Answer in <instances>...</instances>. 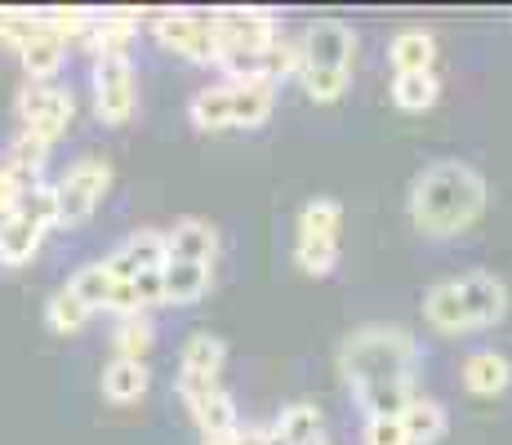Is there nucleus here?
I'll return each instance as SVG.
<instances>
[{
  "instance_id": "nucleus-1",
  "label": "nucleus",
  "mask_w": 512,
  "mask_h": 445,
  "mask_svg": "<svg viewBox=\"0 0 512 445\" xmlns=\"http://www.w3.org/2000/svg\"><path fill=\"white\" fill-rule=\"evenodd\" d=\"M486 210V178L464 161H437L410 183V223L423 236H459Z\"/></svg>"
},
{
  "instance_id": "nucleus-2",
  "label": "nucleus",
  "mask_w": 512,
  "mask_h": 445,
  "mask_svg": "<svg viewBox=\"0 0 512 445\" xmlns=\"http://www.w3.org/2000/svg\"><path fill=\"white\" fill-rule=\"evenodd\" d=\"M419 343L401 325H361L339 343V374L352 388V397L388 383H415Z\"/></svg>"
},
{
  "instance_id": "nucleus-3",
  "label": "nucleus",
  "mask_w": 512,
  "mask_h": 445,
  "mask_svg": "<svg viewBox=\"0 0 512 445\" xmlns=\"http://www.w3.org/2000/svg\"><path fill=\"white\" fill-rule=\"evenodd\" d=\"M49 227H58V192L54 183H32L23 205L9 219H0V263L5 267L32 263V254L41 250Z\"/></svg>"
},
{
  "instance_id": "nucleus-4",
  "label": "nucleus",
  "mask_w": 512,
  "mask_h": 445,
  "mask_svg": "<svg viewBox=\"0 0 512 445\" xmlns=\"http://www.w3.org/2000/svg\"><path fill=\"white\" fill-rule=\"evenodd\" d=\"M156 41L187 63H214L219 67V18L214 9H161L152 18Z\"/></svg>"
},
{
  "instance_id": "nucleus-5",
  "label": "nucleus",
  "mask_w": 512,
  "mask_h": 445,
  "mask_svg": "<svg viewBox=\"0 0 512 445\" xmlns=\"http://www.w3.org/2000/svg\"><path fill=\"white\" fill-rule=\"evenodd\" d=\"M112 161L103 156H81L63 178L54 183L58 192V227H76L103 205V196L112 192Z\"/></svg>"
},
{
  "instance_id": "nucleus-6",
  "label": "nucleus",
  "mask_w": 512,
  "mask_h": 445,
  "mask_svg": "<svg viewBox=\"0 0 512 445\" xmlns=\"http://www.w3.org/2000/svg\"><path fill=\"white\" fill-rule=\"evenodd\" d=\"M139 107V76L130 54H98L94 58V112L103 125H130Z\"/></svg>"
},
{
  "instance_id": "nucleus-7",
  "label": "nucleus",
  "mask_w": 512,
  "mask_h": 445,
  "mask_svg": "<svg viewBox=\"0 0 512 445\" xmlns=\"http://www.w3.org/2000/svg\"><path fill=\"white\" fill-rule=\"evenodd\" d=\"M223 361H228V343L219 339V334H192V339L183 343L179 352V379H174V392H179L183 405L210 397V392H219V374H223Z\"/></svg>"
},
{
  "instance_id": "nucleus-8",
  "label": "nucleus",
  "mask_w": 512,
  "mask_h": 445,
  "mask_svg": "<svg viewBox=\"0 0 512 445\" xmlns=\"http://www.w3.org/2000/svg\"><path fill=\"white\" fill-rule=\"evenodd\" d=\"M14 112H18V130H32L45 143H58L76 116V98L58 85H27V89H18Z\"/></svg>"
},
{
  "instance_id": "nucleus-9",
  "label": "nucleus",
  "mask_w": 512,
  "mask_h": 445,
  "mask_svg": "<svg viewBox=\"0 0 512 445\" xmlns=\"http://www.w3.org/2000/svg\"><path fill=\"white\" fill-rule=\"evenodd\" d=\"M357 63V36L339 18H317L303 32V72H348Z\"/></svg>"
},
{
  "instance_id": "nucleus-10",
  "label": "nucleus",
  "mask_w": 512,
  "mask_h": 445,
  "mask_svg": "<svg viewBox=\"0 0 512 445\" xmlns=\"http://www.w3.org/2000/svg\"><path fill=\"white\" fill-rule=\"evenodd\" d=\"M170 263V250H165V232H152V227H143V232H134L130 241H121L112 254L103 259V267L112 272V281H139L147 272H161V267Z\"/></svg>"
},
{
  "instance_id": "nucleus-11",
  "label": "nucleus",
  "mask_w": 512,
  "mask_h": 445,
  "mask_svg": "<svg viewBox=\"0 0 512 445\" xmlns=\"http://www.w3.org/2000/svg\"><path fill=\"white\" fill-rule=\"evenodd\" d=\"M459 290H464L472 330H490L508 316V285L499 281L495 272H468L459 276Z\"/></svg>"
},
{
  "instance_id": "nucleus-12",
  "label": "nucleus",
  "mask_w": 512,
  "mask_h": 445,
  "mask_svg": "<svg viewBox=\"0 0 512 445\" xmlns=\"http://www.w3.org/2000/svg\"><path fill=\"white\" fill-rule=\"evenodd\" d=\"M98 388H103V401H112V405H139L147 397V388H152L147 361L112 356V361L103 365V379H98Z\"/></svg>"
},
{
  "instance_id": "nucleus-13",
  "label": "nucleus",
  "mask_w": 512,
  "mask_h": 445,
  "mask_svg": "<svg viewBox=\"0 0 512 445\" xmlns=\"http://www.w3.org/2000/svg\"><path fill=\"white\" fill-rule=\"evenodd\" d=\"M165 250H170L174 263H210L214 267V254H219V236L205 219H179L165 232Z\"/></svg>"
},
{
  "instance_id": "nucleus-14",
  "label": "nucleus",
  "mask_w": 512,
  "mask_h": 445,
  "mask_svg": "<svg viewBox=\"0 0 512 445\" xmlns=\"http://www.w3.org/2000/svg\"><path fill=\"white\" fill-rule=\"evenodd\" d=\"M423 316H428L432 330L441 334H468L472 330V316L464 303V290L459 281H437L428 294H423Z\"/></svg>"
},
{
  "instance_id": "nucleus-15",
  "label": "nucleus",
  "mask_w": 512,
  "mask_h": 445,
  "mask_svg": "<svg viewBox=\"0 0 512 445\" xmlns=\"http://www.w3.org/2000/svg\"><path fill=\"white\" fill-rule=\"evenodd\" d=\"M187 121H192V130H201V134H228V130H236L228 81L196 89V94L187 98Z\"/></svg>"
},
{
  "instance_id": "nucleus-16",
  "label": "nucleus",
  "mask_w": 512,
  "mask_h": 445,
  "mask_svg": "<svg viewBox=\"0 0 512 445\" xmlns=\"http://www.w3.org/2000/svg\"><path fill=\"white\" fill-rule=\"evenodd\" d=\"M228 89H232L236 130H259V125H268L272 107H277V81H228Z\"/></svg>"
},
{
  "instance_id": "nucleus-17",
  "label": "nucleus",
  "mask_w": 512,
  "mask_h": 445,
  "mask_svg": "<svg viewBox=\"0 0 512 445\" xmlns=\"http://www.w3.org/2000/svg\"><path fill=\"white\" fill-rule=\"evenodd\" d=\"M464 388L472 392V397H499V392L512 388V361L504 352H472L464 361Z\"/></svg>"
},
{
  "instance_id": "nucleus-18",
  "label": "nucleus",
  "mask_w": 512,
  "mask_h": 445,
  "mask_svg": "<svg viewBox=\"0 0 512 445\" xmlns=\"http://www.w3.org/2000/svg\"><path fill=\"white\" fill-rule=\"evenodd\" d=\"M134 32H139V9H103V14H94L85 41H90L94 58L98 54H125V45L134 41Z\"/></svg>"
},
{
  "instance_id": "nucleus-19",
  "label": "nucleus",
  "mask_w": 512,
  "mask_h": 445,
  "mask_svg": "<svg viewBox=\"0 0 512 445\" xmlns=\"http://www.w3.org/2000/svg\"><path fill=\"white\" fill-rule=\"evenodd\" d=\"M18 63H23V72H27V85H49V76L67 63V41L45 27L36 41H27L18 49Z\"/></svg>"
},
{
  "instance_id": "nucleus-20",
  "label": "nucleus",
  "mask_w": 512,
  "mask_h": 445,
  "mask_svg": "<svg viewBox=\"0 0 512 445\" xmlns=\"http://www.w3.org/2000/svg\"><path fill=\"white\" fill-rule=\"evenodd\" d=\"M388 63L397 67V76L401 72H432V63H437V41H432V32H423V27H401L388 45Z\"/></svg>"
},
{
  "instance_id": "nucleus-21",
  "label": "nucleus",
  "mask_w": 512,
  "mask_h": 445,
  "mask_svg": "<svg viewBox=\"0 0 512 445\" xmlns=\"http://www.w3.org/2000/svg\"><path fill=\"white\" fill-rule=\"evenodd\" d=\"M187 414H192V423L201 428V437H228V432H241V414H236V401H232L228 388L192 401Z\"/></svg>"
},
{
  "instance_id": "nucleus-22",
  "label": "nucleus",
  "mask_w": 512,
  "mask_h": 445,
  "mask_svg": "<svg viewBox=\"0 0 512 445\" xmlns=\"http://www.w3.org/2000/svg\"><path fill=\"white\" fill-rule=\"evenodd\" d=\"M312 437H326V419H321V410L312 401L285 405L277 423H272V445H303Z\"/></svg>"
},
{
  "instance_id": "nucleus-23",
  "label": "nucleus",
  "mask_w": 512,
  "mask_h": 445,
  "mask_svg": "<svg viewBox=\"0 0 512 445\" xmlns=\"http://www.w3.org/2000/svg\"><path fill=\"white\" fill-rule=\"evenodd\" d=\"M165 281V303H174V308H183V303H196L205 290H210L214 281V267L210 263H165L161 272Z\"/></svg>"
},
{
  "instance_id": "nucleus-24",
  "label": "nucleus",
  "mask_w": 512,
  "mask_h": 445,
  "mask_svg": "<svg viewBox=\"0 0 512 445\" xmlns=\"http://www.w3.org/2000/svg\"><path fill=\"white\" fill-rule=\"evenodd\" d=\"M401 423H406L410 445H437L446 437V405L432 401V397H415L410 410L401 414Z\"/></svg>"
},
{
  "instance_id": "nucleus-25",
  "label": "nucleus",
  "mask_w": 512,
  "mask_h": 445,
  "mask_svg": "<svg viewBox=\"0 0 512 445\" xmlns=\"http://www.w3.org/2000/svg\"><path fill=\"white\" fill-rule=\"evenodd\" d=\"M343 227V205L330 201V196H317L299 210V236L294 241H339Z\"/></svg>"
},
{
  "instance_id": "nucleus-26",
  "label": "nucleus",
  "mask_w": 512,
  "mask_h": 445,
  "mask_svg": "<svg viewBox=\"0 0 512 445\" xmlns=\"http://www.w3.org/2000/svg\"><path fill=\"white\" fill-rule=\"evenodd\" d=\"M90 316H94V308L72 290V285H63V290L45 303V325L54 334H81L85 325H90Z\"/></svg>"
},
{
  "instance_id": "nucleus-27",
  "label": "nucleus",
  "mask_w": 512,
  "mask_h": 445,
  "mask_svg": "<svg viewBox=\"0 0 512 445\" xmlns=\"http://www.w3.org/2000/svg\"><path fill=\"white\" fill-rule=\"evenodd\" d=\"M437 98H441L437 72H401V76H392V103H397L401 112H428Z\"/></svg>"
},
{
  "instance_id": "nucleus-28",
  "label": "nucleus",
  "mask_w": 512,
  "mask_h": 445,
  "mask_svg": "<svg viewBox=\"0 0 512 445\" xmlns=\"http://www.w3.org/2000/svg\"><path fill=\"white\" fill-rule=\"evenodd\" d=\"M49 147H54V143H45L41 134H32V130H18V134H14V143L5 147V165H9V170H14V174H23L27 183H32V178L45 170V156H49Z\"/></svg>"
},
{
  "instance_id": "nucleus-29",
  "label": "nucleus",
  "mask_w": 512,
  "mask_h": 445,
  "mask_svg": "<svg viewBox=\"0 0 512 445\" xmlns=\"http://www.w3.org/2000/svg\"><path fill=\"white\" fill-rule=\"evenodd\" d=\"M156 348V330L152 321L143 316H125L116 321V334H112V356H130V361H147V352Z\"/></svg>"
},
{
  "instance_id": "nucleus-30",
  "label": "nucleus",
  "mask_w": 512,
  "mask_h": 445,
  "mask_svg": "<svg viewBox=\"0 0 512 445\" xmlns=\"http://www.w3.org/2000/svg\"><path fill=\"white\" fill-rule=\"evenodd\" d=\"M41 32H45L41 9H0V45L23 49L27 41H36Z\"/></svg>"
},
{
  "instance_id": "nucleus-31",
  "label": "nucleus",
  "mask_w": 512,
  "mask_h": 445,
  "mask_svg": "<svg viewBox=\"0 0 512 445\" xmlns=\"http://www.w3.org/2000/svg\"><path fill=\"white\" fill-rule=\"evenodd\" d=\"M294 263L303 276H330L339 263V241H294Z\"/></svg>"
},
{
  "instance_id": "nucleus-32",
  "label": "nucleus",
  "mask_w": 512,
  "mask_h": 445,
  "mask_svg": "<svg viewBox=\"0 0 512 445\" xmlns=\"http://www.w3.org/2000/svg\"><path fill=\"white\" fill-rule=\"evenodd\" d=\"M67 285H72V290L81 294V299L98 312V308H107V294H112V285H116V281H112V272H107L103 263H90V267H81V272H76Z\"/></svg>"
},
{
  "instance_id": "nucleus-33",
  "label": "nucleus",
  "mask_w": 512,
  "mask_h": 445,
  "mask_svg": "<svg viewBox=\"0 0 512 445\" xmlns=\"http://www.w3.org/2000/svg\"><path fill=\"white\" fill-rule=\"evenodd\" d=\"M32 192V183H27L23 174H14L5 165V156H0V219H9V214L23 205V196Z\"/></svg>"
},
{
  "instance_id": "nucleus-34",
  "label": "nucleus",
  "mask_w": 512,
  "mask_h": 445,
  "mask_svg": "<svg viewBox=\"0 0 512 445\" xmlns=\"http://www.w3.org/2000/svg\"><path fill=\"white\" fill-rule=\"evenodd\" d=\"M103 312H116L121 321H125V316H143L147 303H143L139 285H134V281H116L112 294H107V308H103Z\"/></svg>"
},
{
  "instance_id": "nucleus-35",
  "label": "nucleus",
  "mask_w": 512,
  "mask_h": 445,
  "mask_svg": "<svg viewBox=\"0 0 512 445\" xmlns=\"http://www.w3.org/2000/svg\"><path fill=\"white\" fill-rule=\"evenodd\" d=\"M361 445H410L406 423L401 419H366V428H361Z\"/></svg>"
},
{
  "instance_id": "nucleus-36",
  "label": "nucleus",
  "mask_w": 512,
  "mask_h": 445,
  "mask_svg": "<svg viewBox=\"0 0 512 445\" xmlns=\"http://www.w3.org/2000/svg\"><path fill=\"white\" fill-rule=\"evenodd\" d=\"M303 445H330L326 437H312V441H303Z\"/></svg>"
}]
</instances>
